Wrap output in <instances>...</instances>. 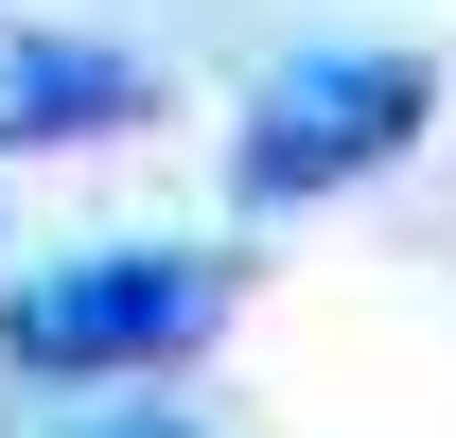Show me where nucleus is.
Returning <instances> with one entry per match:
<instances>
[{"label": "nucleus", "instance_id": "f257e3e1", "mask_svg": "<svg viewBox=\"0 0 456 438\" xmlns=\"http://www.w3.org/2000/svg\"><path fill=\"white\" fill-rule=\"evenodd\" d=\"M421 106H439V70L387 53V36H351V53H281V70H264V106H246V141H228V175H246L264 211L351 193V175H387L403 141H421Z\"/></svg>", "mask_w": 456, "mask_h": 438}, {"label": "nucleus", "instance_id": "f03ea898", "mask_svg": "<svg viewBox=\"0 0 456 438\" xmlns=\"http://www.w3.org/2000/svg\"><path fill=\"white\" fill-rule=\"evenodd\" d=\"M211 333H228V264L211 246H88V264L0 298V351L18 369H175Z\"/></svg>", "mask_w": 456, "mask_h": 438}, {"label": "nucleus", "instance_id": "7ed1b4c3", "mask_svg": "<svg viewBox=\"0 0 456 438\" xmlns=\"http://www.w3.org/2000/svg\"><path fill=\"white\" fill-rule=\"evenodd\" d=\"M141 106H159V88H141V53H106V36H53V18H0V158L123 141Z\"/></svg>", "mask_w": 456, "mask_h": 438}, {"label": "nucleus", "instance_id": "20e7f679", "mask_svg": "<svg viewBox=\"0 0 456 438\" xmlns=\"http://www.w3.org/2000/svg\"><path fill=\"white\" fill-rule=\"evenodd\" d=\"M70 438H193V421H70Z\"/></svg>", "mask_w": 456, "mask_h": 438}]
</instances>
